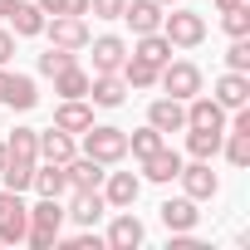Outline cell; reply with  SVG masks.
<instances>
[{"label": "cell", "mask_w": 250, "mask_h": 250, "mask_svg": "<svg viewBox=\"0 0 250 250\" xmlns=\"http://www.w3.org/2000/svg\"><path fill=\"white\" fill-rule=\"evenodd\" d=\"M88 44H93V74H118L123 59H128V44H123L118 35H98Z\"/></svg>", "instance_id": "e0dca14e"}, {"label": "cell", "mask_w": 250, "mask_h": 250, "mask_svg": "<svg viewBox=\"0 0 250 250\" xmlns=\"http://www.w3.org/2000/svg\"><path fill=\"white\" fill-rule=\"evenodd\" d=\"M162 35L172 49H196L206 40V20H201V10H172V15H162Z\"/></svg>", "instance_id": "277c9868"}, {"label": "cell", "mask_w": 250, "mask_h": 250, "mask_svg": "<svg viewBox=\"0 0 250 250\" xmlns=\"http://www.w3.org/2000/svg\"><path fill=\"white\" fill-rule=\"evenodd\" d=\"M5 103H10L15 113H30V108L40 103V88H35V79H30V74H10V83H5Z\"/></svg>", "instance_id": "cb8c5ba5"}, {"label": "cell", "mask_w": 250, "mask_h": 250, "mask_svg": "<svg viewBox=\"0 0 250 250\" xmlns=\"http://www.w3.org/2000/svg\"><path fill=\"white\" fill-rule=\"evenodd\" d=\"M83 152L103 167H118L123 157H128V133L123 128H108V123H93V128H83Z\"/></svg>", "instance_id": "3957f363"}, {"label": "cell", "mask_w": 250, "mask_h": 250, "mask_svg": "<svg viewBox=\"0 0 250 250\" xmlns=\"http://www.w3.org/2000/svg\"><path fill=\"white\" fill-rule=\"evenodd\" d=\"M25 226H30V206L20 201V191H0V245H20L25 240Z\"/></svg>", "instance_id": "8992f818"}, {"label": "cell", "mask_w": 250, "mask_h": 250, "mask_svg": "<svg viewBox=\"0 0 250 250\" xmlns=\"http://www.w3.org/2000/svg\"><path fill=\"white\" fill-rule=\"evenodd\" d=\"M64 230V206L59 196H40V206H30V226H25V240L35 250H54V235Z\"/></svg>", "instance_id": "7a4b0ae2"}, {"label": "cell", "mask_w": 250, "mask_h": 250, "mask_svg": "<svg viewBox=\"0 0 250 250\" xmlns=\"http://www.w3.org/2000/svg\"><path fill=\"white\" fill-rule=\"evenodd\" d=\"M143 235H147V230H143V221H138L133 211H118L113 226H108V235H103V245H108V250H138Z\"/></svg>", "instance_id": "8fae6325"}, {"label": "cell", "mask_w": 250, "mask_h": 250, "mask_svg": "<svg viewBox=\"0 0 250 250\" xmlns=\"http://www.w3.org/2000/svg\"><path fill=\"white\" fill-rule=\"evenodd\" d=\"M54 128H64V133H83V128H93V103H83V98H64V103L54 108Z\"/></svg>", "instance_id": "44dd1931"}, {"label": "cell", "mask_w": 250, "mask_h": 250, "mask_svg": "<svg viewBox=\"0 0 250 250\" xmlns=\"http://www.w3.org/2000/svg\"><path fill=\"white\" fill-rule=\"evenodd\" d=\"M221 152H226L230 167H250V133H230V138H221Z\"/></svg>", "instance_id": "4dcf8cb0"}, {"label": "cell", "mask_w": 250, "mask_h": 250, "mask_svg": "<svg viewBox=\"0 0 250 250\" xmlns=\"http://www.w3.org/2000/svg\"><path fill=\"white\" fill-rule=\"evenodd\" d=\"M54 245H64V250H98V245H103V235H93V230L83 226L79 235H54Z\"/></svg>", "instance_id": "d590c367"}, {"label": "cell", "mask_w": 250, "mask_h": 250, "mask_svg": "<svg viewBox=\"0 0 250 250\" xmlns=\"http://www.w3.org/2000/svg\"><path fill=\"white\" fill-rule=\"evenodd\" d=\"M44 15H88V0H35Z\"/></svg>", "instance_id": "e575fe53"}, {"label": "cell", "mask_w": 250, "mask_h": 250, "mask_svg": "<svg viewBox=\"0 0 250 250\" xmlns=\"http://www.w3.org/2000/svg\"><path fill=\"white\" fill-rule=\"evenodd\" d=\"M133 54L162 69V64L172 59V44H167V35H162V30H152V35H138V44H133Z\"/></svg>", "instance_id": "83f0119b"}, {"label": "cell", "mask_w": 250, "mask_h": 250, "mask_svg": "<svg viewBox=\"0 0 250 250\" xmlns=\"http://www.w3.org/2000/svg\"><path fill=\"white\" fill-rule=\"evenodd\" d=\"M64 64H74V49H59V44H49V49L40 54V74H49V79H54Z\"/></svg>", "instance_id": "836d02e7"}, {"label": "cell", "mask_w": 250, "mask_h": 250, "mask_svg": "<svg viewBox=\"0 0 250 250\" xmlns=\"http://www.w3.org/2000/svg\"><path fill=\"white\" fill-rule=\"evenodd\" d=\"M123 5L128 0H88V15L93 20H123Z\"/></svg>", "instance_id": "8d00e7d4"}, {"label": "cell", "mask_w": 250, "mask_h": 250, "mask_svg": "<svg viewBox=\"0 0 250 250\" xmlns=\"http://www.w3.org/2000/svg\"><path fill=\"white\" fill-rule=\"evenodd\" d=\"M103 211H108V201H103V191L93 187V191H74V201H69L64 221H79V226H98V221H103Z\"/></svg>", "instance_id": "ac0fdd59"}, {"label": "cell", "mask_w": 250, "mask_h": 250, "mask_svg": "<svg viewBox=\"0 0 250 250\" xmlns=\"http://www.w3.org/2000/svg\"><path fill=\"white\" fill-rule=\"evenodd\" d=\"M44 35H49V44H59V49H88V20L83 15H49L44 20Z\"/></svg>", "instance_id": "52a82bcc"}, {"label": "cell", "mask_w": 250, "mask_h": 250, "mask_svg": "<svg viewBox=\"0 0 250 250\" xmlns=\"http://www.w3.org/2000/svg\"><path fill=\"white\" fill-rule=\"evenodd\" d=\"M64 177H69V191H93V187H103L108 172H103V162H93L88 152H83V157L74 152V157L64 162Z\"/></svg>", "instance_id": "5bb4252c"}, {"label": "cell", "mask_w": 250, "mask_h": 250, "mask_svg": "<svg viewBox=\"0 0 250 250\" xmlns=\"http://www.w3.org/2000/svg\"><path fill=\"white\" fill-rule=\"evenodd\" d=\"M10 59H15V35L0 30V64H10Z\"/></svg>", "instance_id": "74e56055"}, {"label": "cell", "mask_w": 250, "mask_h": 250, "mask_svg": "<svg viewBox=\"0 0 250 250\" xmlns=\"http://www.w3.org/2000/svg\"><path fill=\"white\" fill-rule=\"evenodd\" d=\"M5 20H10V35H15V40H30V35H44V20H49V15L35 5V0H20Z\"/></svg>", "instance_id": "d6986e66"}, {"label": "cell", "mask_w": 250, "mask_h": 250, "mask_svg": "<svg viewBox=\"0 0 250 250\" xmlns=\"http://www.w3.org/2000/svg\"><path fill=\"white\" fill-rule=\"evenodd\" d=\"M40 196H64L69 191V177H64V162H44V167H35V182H30Z\"/></svg>", "instance_id": "4316f807"}, {"label": "cell", "mask_w": 250, "mask_h": 250, "mask_svg": "<svg viewBox=\"0 0 250 250\" xmlns=\"http://www.w3.org/2000/svg\"><path fill=\"white\" fill-rule=\"evenodd\" d=\"M5 83H10V69L0 64V103H5Z\"/></svg>", "instance_id": "f35d334b"}, {"label": "cell", "mask_w": 250, "mask_h": 250, "mask_svg": "<svg viewBox=\"0 0 250 250\" xmlns=\"http://www.w3.org/2000/svg\"><path fill=\"white\" fill-rule=\"evenodd\" d=\"M157 211H162V226H167L172 235H177V230H196V221H201V211H196L191 196H167Z\"/></svg>", "instance_id": "2e32d148"}, {"label": "cell", "mask_w": 250, "mask_h": 250, "mask_svg": "<svg viewBox=\"0 0 250 250\" xmlns=\"http://www.w3.org/2000/svg\"><path fill=\"white\" fill-rule=\"evenodd\" d=\"M157 83L172 93V98H191V93H201V69L191 64V59H167L162 69H157Z\"/></svg>", "instance_id": "5b68a950"}, {"label": "cell", "mask_w": 250, "mask_h": 250, "mask_svg": "<svg viewBox=\"0 0 250 250\" xmlns=\"http://www.w3.org/2000/svg\"><path fill=\"white\" fill-rule=\"evenodd\" d=\"M83 98L93 108H118L128 98V83H123V74H88V93Z\"/></svg>", "instance_id": "4fadbf2b"}, {"label": "cell", "mask_w": 250, "mask_h": 250, "mask_svg": "<svg viewBox=\"0 0 250 250\" xmlns=\"http://www.w3.org/2000/svg\"><path fill=\"white\" fill-rule=\"evenodd\" d=\"M147 123H152L162 138H167V133H182V128H187V103H182V98H172V93H167V98H152Z\"/></svg>", "instance_id": "7c38bea8"}, {"label": "cell", "mask_w": 250, "mask_h": 250, "mask_svg": "<svg viewBox=\"0 0 250 250\" xmlns=\"http://www.w3.org/2000/svg\"><path fill=\"white\" fill-rule=\"evenodd\" d=\"M123 20L133 25V35H152V30H162V5L157 0H128V5H123Z\"/></svg>", "instance_id": "ffe728a7"}, {"label": "cell", "mask_w": 250, "mask_h": 250, "mask_svg": "<svg viewBox=\"0 0 250 250\" xmlns=\"http://www.w3.org/2000/svg\"><path fill=\"white\" fill-rule=\"evenodd\" d=\"M157 5H177V0H157Z\"/></svg>", "instance_id": "7bdbcfd3"}, {"label": "cell", "mask_w": 250, "mask_h": 250, "mask_svg": "<svg viewBox=\"0 0 250 250\" xmlns=\"http://www.w3.org/2000/svg\"><path fill=\"white\" fill-rule=\"evenodd\" d=\"M226 69H235V74H250V35L230 40V49H226Z\"/></svg>", "instance_id": "d6a6232c"}, {"label": "cell", "mask_w": 250, "mask_h": 250, "mask_svg": "<svg viewBox=\"0 0 250 250\" xmlns=\"http://www.w3.org/2000/svg\"><path fill=\"white\" fill-rule=\"evenodd\" d=\"M40 157H44V162H69V157H74V133H64V128L40 133Z\"/></svg>", "instance_id": "484cf974"}, {"label": "cell", "mask_w": 250, "mask_h": 250, "mask_svg": "<svg viewBox=\"0 0 250 250\" xmlns=\"http://www.w3.org/2000/svg\"><path fill=\"white\" fill-rule=\"evenodd\" d=\"M0 167H5V143H0Z\"/></svg>", "instance_id": "b9f144b4"}, {"label": "cell", "mask_w": 250, "mask_h": 250, "mask_svg": "<svg viewBox=\"0 0 250 250\" xmlns=\"http://www.w3.org/2000/svg\"><path fill=\"white\" fill-rule=\"evenodd\" d=\"M138 196H143V177H133V172H108L103 177V201L113 211H128Z\"/></svg>", "instance_id": "30bf717a"}, {"label": "cell", "mask_w": 250, "mask_h": 250, "mask_svg": "<svg viewBox=\"0 0 250 250\" xmlns=\"http://www.w3.org/2000/svg\"><path fill=\"white\" fill-rule=\"evenodd\" d=\"M123 83H128V88H152L157 83V64H147V59H138V54H128V59H123Z\"/></svg>", "instance_id": "f1b7e54d"}, {"label": "cell", "mask_w": 250, "mask_h": 250, "mask_svg": "<svg viewBox=\"0 0 250 250\" xmlns=\"http://www.w3.org/2000/svg\"><path fill=\"white\" fill-rule=\"evenodd\" d=\"M162 143H167V138H162V133L152 128V123H147V128H138V133H128V152H133L138 162H143V157H152V152H157Z\"/></svg>", "instance_id": "f546056e"}, {"label": "cell", "mask_w": 250, "mask_h": 250, "mask_svg": "<svg viewBox=\"0 0 250 250\" xmlns=\"http://www.w3.org/2000/svg\"><path fill=\"white\" fill-rule=\"evenodd\" d=\"M211 98H216L226 113H235V108H250V74H235V69H226V74L216 79Z\"/></svg>", "instance_id": "9c48e42d"}, {"label": "cell", "mask_w": 250, "mask_h": 250, "mask_svg": "<svg viewBox=\"0 0 250 250\" xmlns=\"http://www.w3.org/2000/svg\"><path fill=\"white\" fill-rule=\"evenodd\" d=\"M35 167H40V133L35 128H15L5 138V167H0V177H5L10 191H30Z\"/></svg>", "instance_id": "6da1fadb"}, {"label": "cell", "mask_w": 250, "mask_h": 250, "mask_svg": "<svg viewBox=\"0 0 250 250\" xmlns=\"http://www.w3.org/2000/svg\"><path fill=\"white\" fill-rule=\"evenodd\" d=\"M235 5H245V0H216V10H235Z\"/></svg>", "instance_id": "60d3db41"}, {"label": "cell", "mask_w": 250, "mask_h": 250, "mask_svg": "<svg viewBox=\"0 0 250 250\" xmlns=\"http://www.w3.org/2000/svg\"><path fill=\"white\" fill-rule=\"evenodd\" d=\"M187 128H221L226 133V108L211 93H191L187 98Z\"/></svg>", "instance_id": "9a60e30c"}, {"label": "cell", "mask_w": 250, "mask_h": 250, "mask_svg": "<svg viewBox=\"0 0 250 250\" xmlns=\"http://www.w3.org/2000/svg\"><path fill=\"white\" fill-rule=\"evenodd\" d=\"M177 172H182V152H172L167 143H162L152 157H143V177H147V182H177Z\"/></svg>", "instance_id": "7402d4cb"}, {"label": "cell", "mask_w": 250, "mask_h": 250, "mask_svg": "<svg viewBox=\"0 0 250 250\" xmlns=\"http://www.w3.org/2000/svg\"><path fill=\"white\" fill-rule=\"evenodd\" d=\"M182 133H187V152L201 157V162H211L221 152V138H226L221 128H182Z\"/></svg>", "instance_id": "d4e9b609"}, {"label": "cell", "mask_w": 250, "mask_h": 250, "mask_svg": "<svg viewBox=\"0 0 250 250\" xmlns=\"http://www.w3.org/2000/svg\"><path fill=\"white\" fill-rule=\"evenodd\" d=\"M15 5H20V0H0V20H5V15H10Z\"/></svg>", "instance_id": "ab89813d"}, {"label": "cell", "mask_w": 250, "mask_h": 250, "mask_svg": "<svg viewBox=\"0 0 250 250\" xmlns=\"http://www.w3.org/2000/svg\"><path fill=\"white\" fill-rule=\"evenodd\" d=\"M54 93H59V98H83V93H88V69H83L79 59L64 64V69L54 74Z\"/></svg>", "instance_id": "603a6c76"}, {"label": "cell", "mask_w": 250, "mask_h": 250, "mask_svg": "<svg viewBox=\"0 0 250 250\" xmlns=\"http://www.w3.org/2000/svg\"><path fill=\"white\" fill-rule=\"evenodd\" d=\"M177 182H182V196H191V201H211V196L221 191V182H216V172H211V162H201V157H191V167L182 162V172H177Z\"/></svg>", "instance_id": "ba28073f"}, {"label": "cell", "mask_w": 250, "mask_h": 250, "mask_svg": "<svg viewBox=\"0 0 250 250\" xmlns=\"http://www.w3.org/2000/svg\"><path fill=\"white\" fill-rule=\"evenodd\" d=\"M221 25H226V35H230V40L250 35V5H235V10H221Z\"/></svg>", "instance_id": "1f68e13d"}]
</instances>
